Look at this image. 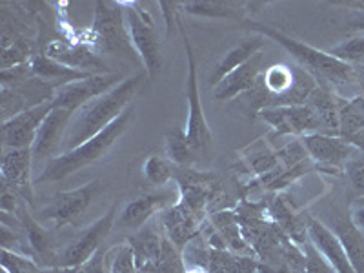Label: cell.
Returning <instances> with one entry per match:
<instances>
[{
    "instance_id": "6da1fadb",
    "label": "cell",
    "mask_w": 364,
    "mask_h": 273,
    "mask_svg": "<svg viewBox=\"0 0 364 273\" xmlns=\"http://www.w3.org/2000/svg\"><path fill=\"white\" fill-rule=\"evenodd\" d=\"M144 80V75H133L128 77L112 91L97 97L84 104L82 108L77 109L71 119L70 129L66 133L63 144V154L71 151L77 146L84 144L86 141L99 135L104 128H108L113 120L119 119L128 106H132V99L135 97L136 90ZM60 154V155H63Z\"/></svg>"
},
{
    "instance_id": "7a4b0ae2",
    "label": "cell",
    "mask_w": 364,
    "mask_h": 273,
    "mask_svg": "<svg viewBox=\"0 0 364 273\" xmlns=\"http://www.w3.org/2000/svg\"><path fill=\"white\" fill-rule=\"evenodd\" d=\"M242 26L255 31L257 35H261L264 38H272L279 46H282L297 60L299 66L302 70H306L317 80L318 86L324 87V90H330L326 84H333V86L359 84V73H357L355 68L352 64L343 63L337 57L328 53V51L317 50L314 46H308L304 42L297 41V38L288 37V35H284L279 29L272 28V26L250 21V18L242 21Z\"/></svg>"
},
{
    "instance_id": "3957f363",
    "label": "cell",
    "mask_w": 364,
    "mask_h": 273,
    "mask_svg": "<svg viewBox=\"0 0 364 273\" xmlns=\"http://www.w3.org/2000/svg\"><path fill=\"white\" fill-rule=\"evenodd\" d=\"M133 117H135V106H128L122 112V115L117 120H113L108 128H104L99 135L86 141L84 144L77 146L71 151H66L63 155H57L51 159L42 173L35 178V184H50V182H60L64 178L71 177L77 171L84 170L87 166L99 162L104 155L108 154L109 149L119 142V139L126 133V129L132 124Z\"/></svg>"
},
{
    "instance_id": "277c9868",
    "label": "cell",
    "mask_w": 364,
    "mask_h": 273,
    "mask_svg": "<svg viewBox=\"0 0 364 273\" xmlns=\"http://www.w3.org/2000/svg\"><path fill=\"white\" fill-rule=\"evenodd\" d=\"M87 35H90V46L99 55L124 58L135 66H142L141 57L136 53L126 26L122 2H112V0L95 2V17Z\"/></svg>"
},
{
    "instance_id": "5b68a950",
    "label": "cell",
    "mask_w": 364,
    "mask_h": 273,
    "mask_svg": "<svg viewBox=\"0 0 364 273\" xmlns=\"http://www.w3.org/2000/svg\"><path fill=\"white\" fill-rule=\"evenodd\" d=\"M178 31L182 35V42H184V50H186L188 57V80H186V99H188V120L184 126L186 132L188 142L193 148V151L199 157L200 154L208 151L211 146V129L208 126V120L204 117L203 102H200L199 93V80H197V66H195L193 50H191L190 38L186 35V29L182 26V21L177 17Z\"/></svg>"
},
{
    "instance_id": "8992f818",
    "label": "cell",
    "mask_w": 364,
    "mask_h": 273,
    "mask_svg": "<svg viewBox=\"0 0 364 273\" xmlns=\"http://www.w3.org/2000/svg\"><path fill=\"white\" fill-rule=\"evenodd\" d=\"M122 4H124L126 26L133 46L149 79H155L162 68V46L154 21L139 2H122Z\"/></svg>"
},
{
    "instance_id": "52a82bcc",
    "label": "cell",
    "mask_w": 364,
    "mask_h": 273,
    "mask_svg": "<svg viewBox=\"0 0 364 273\" xmlns=\"http://www.w3.org/2000/svg\"><path fill=\"white\" fill-rule=\"evenodd\" d=\"M302 144L306 148L311 162L326 173H343L355 159L363 155L357 146L339 135L314 133V135L302 136Z\"/></svg>"
},
{
    "instance_id": "ba28073f",
    "label": "cell",
    "mask_w": 364,
    "mask_h": 273,
    "mask_svg": "<svg viewBox=\"0 0 364 273\" xmlns=\"http://www.w3.org/2000/svg\"><path fill=\"white\" fill-rule=\"evenodd\" d=\"M100 181L87 182L84 186L77 188V190L58 191L48 206L41 211V215L44 219L53 223L55 230H63L64 226L70 224H77L84 217L91 204L95 203L97 195L100 190Z\"/></svg>"
},
{
    "instance_id": "9c48e42d",
    "label": "cell",
    "mask_w": 364,
    "mask_h": 273,
    "mask_svg": "<svg viewBox=\"0 0 364 273\" xmlns=\"http://www.w3.org/2000/svg\"><path fill=\"white\" fill-rule=\"evenodd\" d=\"M117 208L113 206L112 210L97 219L95 223L91 224L87 230L75 237L70 245L66 246L63 253H58V261L55 268H80L84 262H87L91 257L95 255L100 248H102L106 237L112 233L117 223Z\"/></svg>"
},
{
    "instance_id": "30bf717a",
    "label": "cell",
    "mask_w": 364,
    "mask_h": 273,
    "mask_svg": "<svg viewBox=\"0 0 364 273\" xmlns=\"http://www.w3.org/2000/svg\"><path fill=\"white\" fill-rule=\"evenodd\" d=\"M259 117L266 120L273 129L275 135H297L306 136L314 133H323V126L318 115L310 104L301 106H284V108H268L261 109Z\"/></svg>"
},
{
    "instance_id": "8fae6325",
    "label": "cell",
    "mask_w": 364,
    "mask_h": 273,
    "mask_svg": "<svg viewBox=\"0 0 364 273\" xmlns=\"http://www.w3.org/2000/svg\"><path fill=\"white\" fill-rule=\"evenodd\" d=\"M122 80L124 79L119 73L91 75L87 79L79 80V82H71L68 86L57 90L51 104H53V108H64L71 109V112H77V109L82 108L84 104H87L90 100L112 91Z\"/></svg>"
},
{
    "instance_id": "7c38bea8",
    "label": "cell",
    "mask_w": 364,
    "mask_h": 273,
    "mask_svg": "<svg viewBox=\"0 0 364 273\" xmlns=\"http://www.w3.org/2000/svg\"><path fill=\"white\" fill-rule=\"evenodd\" d=\"M53 112V104L44 102L18 113L2 122V146L4 149L33 148L42 122Z\"/></svg>"
},
{
    "instance_id": "4fadbf2b",
    "label": "cell",
    "mask_w": 364,
    "mask_h": 273,
    "mask_svg": "<svg viewBox=\"0 0 364 273\" xmlns=\"http://www.w3.org/2000/svg\"><path fill=\"white\" fill-rule=\"evenodd\" d=\"M175 200H177V193L171 188H161L159 191L141 195L122 208L115 223L117 230L139 232L157 211L168 210L170 206H173Z\"/></svg>"
},
{
    "instance_id": "5bb4252c",
    "label": "cell",
    "mask_w": 364,
    "mask_h": 273,
    "mask_svg": "<svg viewBox=\"0 0 364 273\" xmlns=\"http://www.w3.org/2000/svg\"><path fill=\"white\" fill-rule=\"evenodd\" d=\"M73 113L75 112H71V109L53 108V112L42 122L33 148H31L35 162H41L44 159L51 161V159L57 157V154H63L64 139H66V133L70 129Z\"/></svg>"
},
{
    "instance_id": "9a60e30c",
    "label": "cell",
    "mask_w": 364,
    "mask_h": 273,
    "mask_svg": "<svg viewBox=\"0 0 364 273\" xmlns=\"http://www.w3.org/2000/svg\"><path fill=\"white\" fill-rule=\"evenodd\" d=\"M46 55L73 70L91 75L109 73V66L90 44H71L68 41H53L46 48Z\"/></svg>"
},
{
    "instance_id": "2e32d148",
    "label": "cell",
    "mask_w": 364,
    "mask_h": 273,
    "mask_svg": "<svg viewBox=\"0 0 364 273\" xmlns=\"http://www.w3.org/2000/svg\"><path fill=\"white\" fill-rule=\"evenodd\" d=\"M15 217L21 220V230L26 235L28 253H31V259L37 264H41V268H55L58 261V253L55 250V240L51 233L38 220L29 215L26 206H22Z\"/></svg>"
},
{
    "instance_id": "e0dca14e",
    "label": "cell",
    "mask_w": 364,
    "mask_h": 273,
    "mask_svg": "<svg viewBox=\"0 0 364 273\" xmlns=\"http://www.w3.org/2000/svg\"><path fill=\"white\" fill-rule=\"evenodd\" d=\"M31 164H33V154L31 148L26 149H4L2 157V184L18 193L26 203L33 200V190H31Z\"/></svg>"
},
{
    "instance_id": "ac0fdd59",
    "label": "cell",
    "mask_w": 364,
    "mask_h": 273,
    "mask_svg": "<svg viewBox=\"0 0 364 273\" xmlns=\"http://www.w3.org/2000/svg\"><path fill=\"white\" fill-rule=\"evenodd\" d=\"M308 239L337 273H355L343 245H341L339 237L331 232L328 224L315 217H308Z\"/></svg>"
},
{
    "instance_id": "d6986e66",
    "label": "cell",
    "mask_w": 364,
    "mask_h": 273,
    "mask_svg": "<svg viewBox=\"0 0 364 273\" xmlns=\"http://www.w3.org/2000/svg\"><path fill=\"white\" fill-rule=\"evenodd\" d=\"M203 220L204 219L193 215L191 211H188L186 208L178 203L162 211L161 217V223L166 230V235H168L170 242L177 250L186 248L191 240L199 235Z\"/></svg>"
},
{
    "instance_id": "ffe728a7",
    "label": "cell",
    "mask_w": 364,
    "mask_h": 273,
    "mask_svg": "<svg viewBox=\"0 0 364 273\" xmlns=\"http://www.w3.org/2000/svg\"><path fill=\"white\" fill-rule=\"evenodd\" d=\"M264 73V57L262 53L255 55L252 60L240 66L233 73L224 77L213 90V99L215 100H230L235 99L237 95L248 93L255 87L259 77Z\"/></svg>"
},
{
    "instance_id": "44dd1931",
    "label": "cell",
    "mask_w": 364,
    "mask_h": 273,
    "mask_svg": "<svg viewBox=\"0 0 364 273\" xmlns=\"http://www.w3.org/2000/svg\"><path fill=\"white\" fill-rule=\"evenodd\" d=\"M29 70H31V73H33L37 79H41L42 82H46L48 86L55 87V90H60V87L68 86V84L79 82V80L91 77V73L64 66V64L57 63L55 58L48 57L46 53L35 55V57L31 58V63H29Z\"/></svg>"
},
{
    "instance_id": "7402d4cb",
    "label": "cell",
    "mask_w": 364,
    "mask_h": 273,
    "mask_svg": "<svg viewBox=\"0 0 364 273\" xmlns=\"http://www.w3.org/2000/svg\"><path fill=\"white\" fill-rule=\"evenodd\" d=\"M268 213L269 219L281 228L286 235L294 240L295 245L302 246L306 245L308 240V217L302 219L301 215H297V211L294 210V206L290 204V200L277 195L272 203L268 204Z\"/></svg>"
},
{
    "instance_id": "603a6c76",
    "label": "cell",
    "mask_w": 364,
    "mask_h": 273,
    "mask_svg": "<svg viewBox=\"0 0 364 273\" xmlns=\"http://www.w3.org/2000/svg\"><path fill=\"white\" fill-rule=\"evenodd\" d=\"M331 232L339 237L341 245L352 262L355 273H364V232L352 223L350 215L337 213L330 217Z\"/></svg>"
},
{
    "instance_id": "cb8c5ba5",
    "label": "cell",
    "mask_w": 364,
    "mask_h": 273,
    "mask_svg": "<svg viewBox=\"0 0 364 273\" xmlns=\"http://www.w3.org/2000/svg\"><path fill=\"white\" fill-rule=\"evenodd\" d=\"M264 46L266 41L261 35H255V37L252 38H245L240 44H237L233 50H230L224 55L223 60L215 66V70H213V73H211L210 77L211 86H217L224 77H228L230 73L239 70L240 66H245V64L248 63V60H252L255 55L261 53V50Z\"/></svg>"
},
{
    "instance_id": "d4e9b609",
    "label": "cell",
    "mask_w": 364,
    "mask_h": 273,
    "mask_svg": "<svg viewBox=\"0 0 364 273\" xmlns=\"http://www.w3.org/2000/svg\"><path fill=\"white\" fill-rule=\"evenodd\" d=\"M162 240L164 239L155 232L154 226L141 228L135 235L129 237L128 245L135 253L139 273L148 272L157 264L162 253Z\"/></svg>"
},
{
    "instance_id": "484cf974",
    "label": "cell",
    "mask_w": 364,
    "mask_h": 273,
    "mask_svg": "<svg viewBox=\"0 0 364 273\" xmlns=\"http://www.w3.org/2000/svg\"><path fill=\"white\" fill-rule=\"evenodd\" d=\"M211 224L215 226V232L223 237V240L226 242L228 250L235 253H246L252 252L246 242L245 235H242V230H240L239 217L233 211H217L211 215Z\"/></svg>"
},
{
    "instance_id": "4316f807",
    "label": "cell",
    "mask_w": 364,
    "mask_h": 273,
    "mask_svg": "<svg viewBox=\"0 0 364 273\" xmlns=\"http://www.w3.org/2000/svg\"><path fill=\"white\" fill-rule=\"evenodd\" d=\"M166 157L178 168H190L197 161V154L188 142L184 129L173 128L166 133Z\"/></svg>"
},
{
    "instance_id": "83f0119b",
    "label": "cell",
    "mask_w": 364,
    "mask_h": 273,
    "mask_svg": "<svg viewBox=\"0 0 364 273\" xmlns=\"http://www.w3.org/2000/svg\"><path fill=\"white\" fill-rule=\"evenodd\" d=\"M360 132H364V97L344 102L339 113V136L350 141Z\"/></svg>"
},
{
    "instance_id": "f1b7e54d",
    "label": "cell",
    "mask_w": 364,
    "mask_h": 273,
    "mask_svg": "<svg viewBox=\"0 0 364 273\" xmlns=\"http://www.w3.org/2000/svg\"><path fill=\"white\" fill-rule=\"evenodd\" d=\"M175 170H177V166L168 157H161V155H151L142 166L146 181L157 188H164L168 182L175 181Z\"/></svg>"
},
{
    "instance_id": "f546056e",
    "label": "cell",
    "mask_w": 364,
    "mask_h": 273,
    "mask_svg": "<svg viewBox=\"0 0 364 273\" xmlns=\"http://www.w3.org/2000/svg\"><path fill=\"white\" fill-rule=\"evenodd\" d=\"M235 6L226 0H193V2H184L182 8L190 15H197V17L206 18H224L233 17L235 15Z\"/></svg>"
},
{
    "instance_id": "4dcf8cb0",
    "label": "cell",
    "mask_w": 364,
    "mask_h": 273,
    "mask_svg": "<svg viewBox=\"0 0 364 273\" xmlns=\"http://www.w3.org/2000/svg\"><path fill=\"white\" fill-rule=\"evenodd\" d=\"M35 55V42L26 37L18 38L9 48L2 50V71L29 64Z\"/></svg>"
},
{
    "instance_id": "1f68e13d",
    "label": "cell",
    "mask_w": 364,
    "mask_h": 273,
    "mask_svg": "<svg viewBox=\"0 0 364 273\" xmlns=\"http://www.w3.org/2000/svg\"><path fill=\"white\" fill-rule=\"evenodd\" d=\"M328 53L337 57L343 63L364 64V33H357L344 38L343 42L333 46Z\"/></svg>"
},
{
    "instance_id": "d6a6232c",
    "label": "cell",
    "mask_w": 364,
    "mask_h": 273,
    "mask_svg": "<svg viewBox=\"0 0 364 273\" xmlns=\"http://www.w3.org/2000/svg\"><path fill=\"white\" fill-rule=\"evenodd\" d=\"M2 269L8 273H42V268L28 255L13 252V250L2 248Z\"/></svg>"
},
{
    "instance_id": "836d02e7",
    "label": "cell",
    "mask_w": 364,
    "mask_h": 273,
    "mask_svg": "<svg viewBox=\"0 0 364 273\" xmlns=\"http://www.w3.org/2000/svg\"><path fill=\"white\" fill-rule=\"evenodd\" d=\"M109 269L112 273H139L132 246L120 245L109 250Z\"/></svg>"
},
{
    "instance_id": "e575fe53",
    "label": "cell",
    "mask_w": 364,
    "mask_h": 273,
    "mask_svg": "<svg viewBox=\"0 0 364 273\" xmlns=\"http://www.w3.org/2000/svg\"><path fill=\"white\" fill-rule=\"evenodd\" d=\"M302 250L306 253V269H304V273H337L328 264L326 259L317 252V248L311 245L310 240L302 246Z\"/></svg>"
},
{
    "instance_id": "d590c367",
    "label": "cell",
    "mask_w": 364,
    "mask_h": 273,
    "mask_svg": "<svg viewBox=\"0 0 364 273\" xmlns=\"http://www.w3.org/2000/svg\"><path fill=\"white\" fill-rule=\"evenodd\" d=\"M75 273H112V269H109V250L100 248L90 261L84 262L80 268H75Z\"/></svg>"
},
{
    "instance_id": "8d00e7d4",
    "label": "cell",
    "mask_w": 364,
    "mask_h": 273,
    "mask_svg": "<svg viewBox=\"0 0 364 273\" xmlns=\"http://www.w3.org/2000/svg\"><path fill=\"white\" fill-rule=\"evenodd\" d=\"M350 175H352L353 186L364 190V154L350 164Z\"/></svg>"
},
{
    "instance_id": "74e56055",
    "label": "cell",
    "mask_w": 364,
    "mask_h": 273,
    "mask_svg": "<svg viewBox=\"0 0 364 273\" xmlns=\"http://www.w3.org/2000/svg\"><path fill=\"white\" fill-rule=\"evenodd\" d=\"M350 219H352V223L359 230L364 232V197H359V199L352 203V206H350Z\"/></svg>"
},
{
    "instance_id": "f35d334b",
    "label": "cell",
    "mask_w": 364,
    "mask_h": 273,
    "mask_svg": "<svg viewBox=\"0 0 364 273\" xmlns=\"http://www.w3.org/2000/svg\"><path fill=\"white\" fill-rule=\"evenodd\" d=\"M161 9H162V15L166 17V24H168V35H171V31H173V24H175V18L178 17L177 11L175 9L178 8V4H175V2H161Z\"/></svg>"
},
{
    "instance_id": "ab89813d",
    "label": "cell",
    "mask_w": 364,
    "mask_h": 273,
    "mask_svg": "<svg viewBox=\"0 0 364 273\" xmlns=\"http://www.w3.org/2000/svg\"><path fill=\"white\" fill-rule=\"evenodd\" d=\"M346 29L357 31V33H364V8L359 9V15H357L352 22H348Z\"/></svg>"
},
{
    "instance_id": "60d3db41",
    "label": "cell",
    "mask_w": 364,
    "mask_h": 273,
    "mask_svg": "<svg viewBox=\"0 0 364 273\" xmlns=\"http://www.w3.org/2000/svg\"><path fill=\"white\" fill-rule=\"evenodd\" d=\"M184 273H208L206 268H188Z\"/></svg>"
},
{
    "instance_id": "b9f144b4",
    "label": "cell",
    "mask_w": 364,
    "mask_h": 273,
    "mask_svg": "<svg viewBox=\"0 0 364 273\" xmlns=\"http://www.w3.org/2000/svg\"><path fill=\"white\" fill-rule=\"evenodd\" d=\"M348 6H352V8H364V2H352V4H348Z\"/></svg>"
},
{
    "instance_id": "7bdbcfd3",
    "label": "cell",
    "mask_w": 364,
    "mask_h": 273,
    "mask_svg": "<svg viewBox=\"0 0 364 273\" xmlns=\"http://www.w3.org/2000/svg\"><path fill=\"white\" fill-rule=\"evenodd\" d=\"M2 273H8V272H6V269H2Z\"/></svg>"
}]
</instances>
